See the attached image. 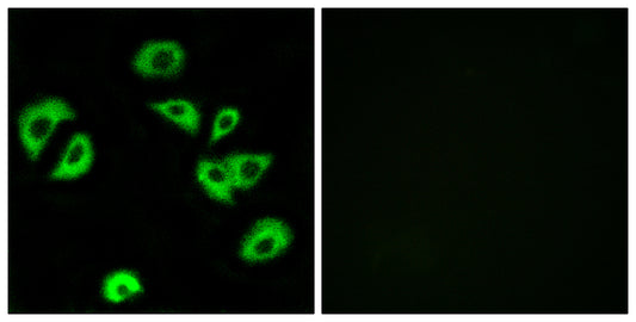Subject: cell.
<instances>
[{
  "mask_svg": "<svg viewBox=\"0 0 636 322\" xmlns=\"http://www.w3.org/2000/svg\"><path fill=\"white\" fill-rule=\"evenodd\" d=\"M150 107L174 121L188 133L199 132L201 115L193 103L185 99H171L163 103H152Z\"/></svg>",
  "mask_w": 636,
  "mask_h": 322,
  "instance_id": "7",
  "label": "cell"
},
{
  "mask_svg": "<svg viewBox=\"0 0 636 322\" xmlns=\"http://www.w3.org/2000/svg\"><path fill=\"white\" fill-rule=\"evenodd\" d=\"M74 117L76 114L70 105L59 98H47L24 109L18 123L21 141L29 158L33 161L39 158L58 123Z\"/></svg>",
  "mask_w": 636,
  "mask_h": 322,
  "instance_id": "1",
  "label": "cell"
},
{
  "mask_svg": "<svg viewBox=\"0 0 636 322\" xmlns=\"http://www.w3.org/2000/svg\"><path fill=\"white\" fill-rule=\"evenodd\" d=\"M240 121V113L234 108H224L216 114L213 126V132L211 136V142L224 138L225 135L231 133L234 128L237 127Z\"/></svg>",
  "mask_w": 636,
  "mask_h": 322,
  "instance_id": "9",
  "label": "cell"
},
{
  "mask_svg": "<svg viewBox=\"0 0 636 322\" xmlns=\"http://www.w3.org/2000/svg\"><path fill=\"white\" fill-rule=\"evenodd\" d=\"M142 291L138 277L129 271L110 275L103 286V295L110 302L120 303Z\"/></svg>",
  "mask_w": 636,
  "mask_h": 322,
  "instance_id": "8",
  "label": "cell"
},
{
  "mask_svg": "<svg viewBox=\"0 0 636 322\" xmlns=\"http://www.w3.org/2000/svg\"><path fill=\"white\" fill-rule=\"evenodd\" d=\"M273 159L268 153H236L227 156L224 163L231 173L234 188L248 190L255 187Z\"/></svg>",
  "mask_w": 636,
  "mask_h": 322,
  "instance_id": "4",
  "label": "cell"
},
{
  "mask_svg": "<svg viewBox=\"0 0 636 322\" xmlns=\"http://www.w3.org/2000/svg\"><path fill=\"white\" fill-rule=\"evenodd\" d=\"M197 179L213 200L233 204V181L224 161L201 160L197 165Z\"/></svg>",
  "mask_w": 636,
  "mask_h": 322,
  "instance_id": "6",
  "label": "cell"
},
{
  "mask_svg": "<svg viewBox=\"0 0 636 322\" xmlns=\"http://www.w3.org/2000/svg\"><path fill=\"white\" fill-rule=\"evenodd\" d=\"M94 151H92L91 140L88 135L77 133L72 136L70 144L61 158L60 163L52 172V179H74L88 172Z\"/></svg>",
  "mask_w": 636,
  "mask_h": 322,
  "instance_id": "5",
  "label": "cell"
},
{
  "mask_svg": "<svg viewBox=\"0 0 636 322\" xmlns=\"http://www.w3.org/2000/svg\"><path fill=\"white\" fill-rule=\"evenodd\" d=\"M184 60V49L176 41H152L135 55L133 65L141 76L171 77L181 72Z\"/></svg>",
  "mask_w": 636,
  "mask_h": 322,
  "instance_id": "3",
  "label": "cell"
},
{
  "mask_svg": "<svg viewBox=\"0 0 636 322\" xmlns=\"http://www.w3.org/2000/svg\"><path fill=\"white\" fill-rule=\"evenodd\" d=\"M293 241V232L283 221L268 218L259 220L246 235L240 257L246 262H265L282 255Z\"/></svg>",
  "mask_w": 636,
  "mask_h": 322,
  "instance_id": "2",
  "label": "cell"
}]
</instances>
